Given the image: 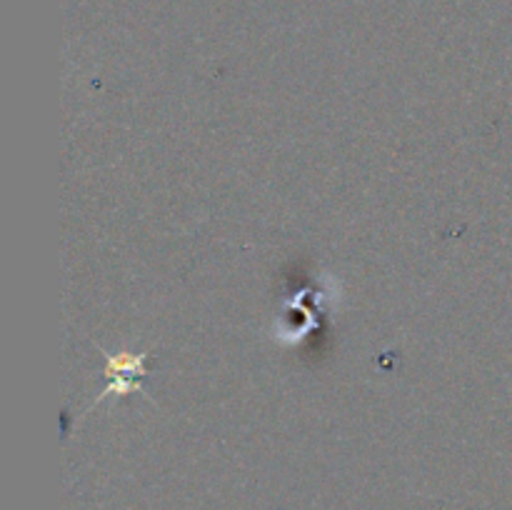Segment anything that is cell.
Listing matches in <instances>:
<instances>
[{
  "instance_id": "6da1fadb",
  "label": "cell",
  "mask_w": 512,
  "mask_h": 510,
  "mask_svg": "<svg viewBox=\"0 0 512 510\" xmlns=\"http://www.w3.org/2000/svg\"><path fill=\"white\" fill-rule=\"evenodd\" d=\"M105 375L113 378V383L93 400L90 408L100 405V400H108L113 395H128V393H143L145 388L140 380H135V375H145V363H148V353H128V350H120V353H105Z\"/></svg>"
}]
</instances>
